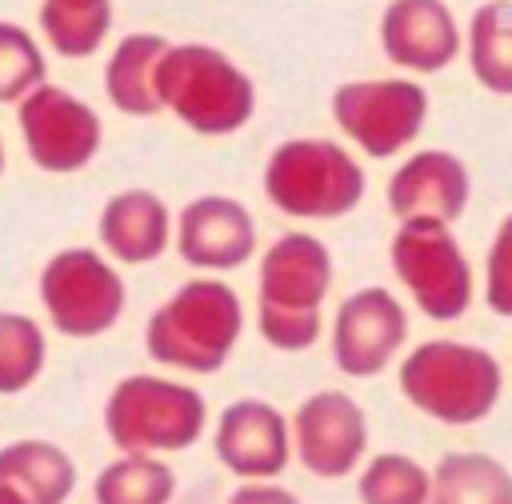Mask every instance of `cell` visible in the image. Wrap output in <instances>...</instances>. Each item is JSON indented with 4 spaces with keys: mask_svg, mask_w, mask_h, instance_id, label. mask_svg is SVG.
<instances>
[{
    "mask_svg": "<svg viewBox=\"0 0 512 504\" xmlns=\"http://www.w3.org/2000/svg\"><path fill=\"white\" fill-rule=\"evenodd\" d=\"M244 336V304L220 276L184 280L144 328V348L156 364L212 376L220 372Z\"/></svg>",
    "mask_w": 512,
    "mask_h": 504,
    "instance_id": "obj_1",
    "label": "cell"
},
{
    "mask_svg": "<svg viewBox=\"0 0 512 504\" xmlns=\"http://www.w3.org/2000/svg\"><path fill=\"white\" fill-rule=\"evenodd\" d=\"M256 328L276 352H308L320 340V304L332 288V252L312 232L276 236L256 268Z\"/></svg>",
    "mask_w": 512,
    "mask_h": 504,
    "instance_id": "obj_2",
    "label": "cell"
},
{
    "mask_svg": "<svg viewBox=\"0 0 512 504\" xmlns=\"http://www.w3.org/2000/svg\"><path fill=\"white\" fill-rule=\"evenodd\" d=\"M400 396L436 424L468 428L496 412L504 392L500 360L468 340H420L400 356L396 368Z\"/></svg>",
    "mask_w": 512,
    "mask_h": 504,
    "instance_id": "obj_3",
    "label": "cell"
},
{
    "mask_svg": "<svg viewBox=\"0 0 512 504\" xmlns=\"http://www.w3.org/2000/svg\"><path fill=\"white\" fill-rule=\"evenodd\" d=\"M156 100L196 136H232L256 112V84L212 44H168L156 64Z\"/></svg>",
    "mask_w": 512,
    "mask_h": 504,
    "instance_id": "obj_4",
    "label": "cell"
},
{
    "mask_svg": "<svg viewBox=\"0 0 512 504\" xmlns=\"http://www.w3.org/2000/svg\"><path fill=\"white\" fill-rule=\"evenodd\" d=\"M368 192L364 164L336 140L292 136L268 152L264 196L292 220H340Z\"/></svg>",
    "mask_w": 512,
    "mask_h": 504,
    "instance_id": "obj_5",
    "label": "cell"
},
{
    "mask_svg": "<svg viewBox=\"0 0 512 504\" xmlns=\"http://www.w3.org/2000/svg\"><path fill=\"white\" fill-rule=\"evenodd\" d=\"M208 428V400L180 380L132 372L104 400V432L124 456H164L192 448Z\"/></svg>",
    "mask_w": 512,
    "mask_h": 504,
    "instance_id": "obj_6",
    "label": "cell"
},
{
    "mask_svg": "<svg viewBox=\"0 0 512 504\" xmlns=\"http://www.w3.org/2000/svg\"><path fill=\"white\" fill-rule=\"evenodd\" d=\"M392 272L400 288L412 296V304L436 320H460L472 308L476 296V276L472 264L448 224L436 220H404L392 236Z\"/></svg>",
    "mask_w": 512,
    "mask_h": 504,
    "instance_id": "obj_7",
    "label": "cell"
},
{
    "mask_svg": "<svg viewBox=\"0 0 512 504\" xmlns=\"http://www.w3.org/2000/svg\"><path fill=\"white\" fill-rule=\"evenodd\" d=\"M332 120L372 160H392L428 124V92L408 76H368L332 88Z\"/></svg>",
    "mask_w": 512,
    "mask_h": 504,
    "instance_id": "obj_8",
    "label": "cell"
},
{
    "mask_svg": "<svg viewBox=\"0 0 512 504\" xmlns=\"http://www.w3.org/2000/svg\"><path fill=\"white\" fill-rule=\"evenodd\" d=\"M124 280L96 248H60L40 268V304L60 336L92 340L124 316Z\"/></svg>",
    "mask_w": 512,
    "mask_h": 504,
    "instance_id": "obj_9",
    "label": "cell"
},
{
    "mask_svg": "<svg viewBox=\"0 0 512 504\" xmlns=\"http://www.w3.org/2000/svg\"><path fill=\"white\" fill-rule=\"evenodd\" d=\"M20 136L40 172L68 176L80 172L96 160L104 144V124L88 100L68 92L64 84H36L20 104H16Z\"/></svg>",
    "mask_w": 512,
    "mask_h": 504,
    "instance_id": "obj_10",
    "label": "cell"
},
{
    "mask_svg": "<svg viewBox=\"0 0 512 504\" xmlns=\"http://www.w3.org/2000/svg\"><path fill=\"white\" fill-rule=\"evenodd\" d=\"M288 436H292V456L316 480H344L368 456V416L340 388H320L304 396L300 408L292 412Z\"/></svg>",
    "mask_w": 512,
    "mask_h": 504,
    "instance_id": "obj_11",
    "label": "cell"
},
{
    "mask_svg": "<svg viewBox=\"0 0 512 504\" xmlns=\"http://www.w3.org/2000/svg\"><path fill=\"white\" fill-rule=\"evenodd\" d=\"M408 340V312L388 288H356L332 316V360L352 380L380 376Z\"/></svg>",
    "mask_w": 512,
    "mask_h": 504,
    "instance_id": "obj_12",
    "label": "cell"
},
{
    "mask_svg": "<svg viewBox=\"0 0 512 504\" xmlns=\"http://www.w3.org/2000/svg\"><path fill=\"white\" fill-rule=\"evenodd\" d=\"M172 236L180 260L208 276L236 272L256 256V220L236 196L224 192H204L188 200L172 220Z\"/></svg>",
    "mask_w": 512,
    "mask_h": 504,
    "instance_id": "obj_13",
    "label": "cell"
},
{
    "mask_svg": "<svg viewBox=\"0 0 512 504\" xmlns=\"http://www.w3.org/2000/svg\"><path fill=\"white\" fill-rule=\"evenodd\" d=\"M216 460L236 480H276L292 460L288 416L260 396H240L216 416L212 432Z\"/></svg>",
    "mask_w": 512,
    "mask_h": 504,
    "instance_id": "obj_14",
    "label": "cell"
},
{
    "mask_svg": "<svg viewBox=\"0 0 512 504\" xmlns=\"http://www.w3.org/2000/svg\"><path fill=\"white\" fill-rule=\"evenodd\" d=\"M472 200V172L448 148H416L388 176V212L404 220L456 224Z\"/></svg>",
    "mask_w": 512,
    "mask_h": 504,
    "instance_id": "obj_15",
    "label": "cell"
},
{
    "mask_svg": "<svg viewBox=\"0 0 512 504\" xmlns=\"http://www.w3.org/2000/svg\"><path fill=\"white\" fill-rule=\"evenodd\" d=\"M380 48L396 68L432 76L464 52V32L444 0H388L380 16Z\"/></svg>",
    "mask_w": 512,
    "mask_h": 504,
    "instance_id": "obj_16",
    "label": "cell"
},
{
    "mask_svg": "<svg viewBox=\"0 0 512 504\" xmlns=\"http://www.w3.org/2000/svg\"><path fill=\"white\" fill-rule=\"evenodd\" d=\"M100 244L120 264H152L172 244V212L148 188H124L104 200L96 220Z\"/></svg>",
    "mask_w": 512,
    "mask_h": 504,
    "instance_id": "obj_17",
    "label": "cell"
},
{
    "mask_svg": "<svg viewBox=\"0 0 512 504\" xmlns=\"http://www.w3.org/2000/svg\"><path fill=\"white\" fill-rule=\"evenodd\" d=\"M76 488L72 456L52 440H12L0 448V504H64Z\"/></svg>",
    "mask_w": 512,
    "mask_h": 504,
    "instance_id": "obj_18",
    "label": "cell"
},
{
    "mask_svg": "<svg viewBox=\"0 0 512 504\" xmlns=\"http://www.w3.org/2000/svg\"><path fill=\"white\" fill-rule=\"evenodd\" d=\"M168 52V40L156 32H128L116 40L104 64V92L124 116H156V64Z\"/></svg>",
    "mask_w": 512,
    "mask_h": 504,
    "instance_id": "obj_19",
    "label": "cell"
},
{
    "mask_svg": "<svg viewBox=\"0 0 512 504\" xmlns=\"http://www.w3.org/2000/svg\"><path fill=\"white\" fill-rule=\"evenodd\" d=\"M428 504H512V468L488 452H444L428 468Z\"/></svg>",
    "mask_w": 512,
    "mask_h": 504,
    "instance_id": "obj_20",
    "label": "cell"
},
{
    "mask_svg": "<svg viewBox=\"0 0 512 504\" xmlns=\"http://www.w3.org/2000/svg\"><path fill=\"white\" fill-rule=\"evenodd\" d=\"M472 80L492 96H512V0H484L464 28Z\"/></svg>",
    "mask_w": 512,
    "mask_h": 504,
    "instance_id": "obj_21",
    "label": "cell"
},
{
    "mask_svg": "<svg viewBox=\"0 0 512 504\" xmlns=\"http://www.w3.org/2000/svg\"><path fill=\"white\" fill-rule=\"evenodd\" d=\"M40 32L64 60L96 56L112 32V0H40Z\"/></svg>",
    "mask_w": 512,
    "mask_h": 504,
    "instance_id": "obj_22",
    "label": "cell"
},
{
    "mask_svg": "<svg viewBox=\"0 0 512 504\" xmlns=\"http://www.w3.org/2000/svg\"><path fill=\"white\" fill-rule=\"evenodd\" d=\"M176 472L160 456H116L92 480L96 504H172Z\"/></svg>",
    "mask_w": 512,
    "mask_h": 504,
    "instance_id": "obj_23",
    "label": "cell"
},
{
    "mask_svg": "<svg viewBox=\"0 0 512 504\" xmlns=\"http://www.w3.org/2000/svg\"><path fill=\"white\" fill-rule=\"evenodd\" d=\"M360 504H428V468L408 452H376L356 476Z\"/></svg>",
    "mask_w": 512,
    "mask_h": 504,
    "instance_id": "obj_24",
    "label": "cell"
},
{
    "mask_svg": "<svg viewBox=\"0 0 512 504\" xmlns=\"http://www.w3.org/2000/svg\"><path fill=\"white\" fill-rule=\"evenodd\" d=\"M44 332L24 312H0V396H16L44 372Z\"/></svg>",
    "mask_w": 512,
    "mask_h": 504,
    "instance_id": "obj_25",
    "label": "cell"
},
{
    "mask_svg": "<svg viewBox=\"0 0 512 504\" xmlns=\"http://www.w3.org/2000/svg\"><path fill=\"white\" fill-rule=\"evenodd\" d=\"M44 76L48 64L40 40L12 20H0V104H20Z\"/></svg>",
    "mask_w": 512,
    "mask_h": 504,
    "instance_id": "obj_26",
    "label": "cell"
},
{
    "mask_svg": "<svg viewBox=\"0 0 512 504\" xmlns=\"http://www.w3.org/2000/svg\"><path fill=\"white\" fill-rule=\"evenodd\" d=\"M484 304L512 320V212L500 220L484 260Z\"/></svg>",
    "mask_w": 512,
    "mask_h": 504,
    "instance_id": "obj_27",
    "label": "cell"
},
{
    "mask_svg": "<svg viewBox=\"0 0 512 504\" xmlns=\"http://www.w3.org/2000/svg\"><path fill=\"white\" fill-rule=\"evenodd\" d=\"M228 504H304V500L272 480H248L228 496Z\"/></svg>",
    "mask_w": 512,
    "mask_h": 504,
    "instance_id": "obj_28",
    "label": "cell"
},
{
    "mask_svg": "<svg viewBox=\"0 0 512 504\" xmlns=\"http://www.w3.org/2000/svg\"><path fill=\"white\" fill-rule=\"evenodd\" d=\"M0 176H4V140H0Z\"/></svg>",
    "mask_w": 512,
    "mask_h": 504,
    "instance_id": "obj_29",
    "label": "cell"
}]
</instances>
